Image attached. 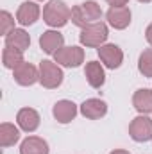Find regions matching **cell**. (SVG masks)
<instances>
[{
    "instance_id": "obj_1",
    "label": "cell",
    "mask_w": 152,
    "mask_h": 154,
    "mask_svg": "<svg viewBox=\"0 0 152 154\" xmlns=\"http://www.w3.org/2000/svg\"><path fill=\"white\" fill-rule=\"evenodd\" d=\"M72 20V9L65 0H48L43 7V22L52 29H61Z\"/></svg>"
},
{
    "instance_id": "obj_2",
    "label": "cell",
    "mask_w": 152,
    "mask_h": 154,
    "mask_svg": "<svg viewBox=\"0 0 152 154\" xmlns=\"http://www.w3.org/2000/svg\"><path fill=\"white\" fill-rule=\"evenodd\" d=\"M100 18H102V7L95 0H86L72 7V23L77 25L79 29L100 22Z\"/></svg>"
},
{
    "instance_id": "obj_3",
    "label": "cell",
    "mask_w": 152,
    "mask_h": 154,
    "mask_svg": "<svg viewBox=\"0 0 152 154\" xmlns=\"http://www.w3.org/2000/svg\"><path fill=\"white\" fill-rule=\"evenodd\" d=\"M108 36H109L108 23L106 22H97V23H91V25L81 29L79 41L86 48H100L102 45H106Z\"/></svg>"
},
{
    "instance_id": "obj_4",
    "label": "cell",
    "mask_w": 152,
    "mask_h": 154,
    "mask_svg": "<svg viewBox=\"0 0 152 154\" xmlns=\"http://www.w3.org/2000/svg\"><path fill=\"white\" fill-rule=\"evenodd\" d=\"M65 72L63 68L50 59H43L39 63V84L47 90H56L63 84Z\"/></svg>"
},
{
    "instance_id": "obj_5",
    "label": "cell",
    "mask_w": 152,
    "mask_h": 154,
    "mask_svg": "<svg viewBox=\"0 0 152 154\" xmlns=\"http://www.w3.org/2000/svg\"><path fill=\"white\" fill-rule=\"evenodd\" d=\"M54 61L65 68H77L84 63V48H81L77 45L63 47L61 50H57L54 54Z\"/></svg>"
},
{
    "instance_id": "obj_6",
    "label": "cell",
    "mask_w": 152,
    "mask_h": 154,
    "mask_svg": "<svg viewBox=\"0 0 152 154\" xmlns=\"http://www.w3.org/2000/svg\"><path fill=\"white\" fill-rule=\"evenodd\" d=\"M129 136L138 142H150L152 140V118L149 115H138L136 118L131 120L129 124Z\"/></svg>"
},
{
    "instance_id": "obj_7",
    "label": "cell",
    "mask_w": 152,
    "mask_h": 154,
    "mask_svg": "<svg viewBox=\"0 0 152 154\" xmlns=\"http://www.w3.org/2000/svg\"><path fill=\"white\" fill-rule=\"evenodd\" d=\"M97 52H99L100 63H102L106 68H109V70L120 68L122 63H123V50H122L118 45H114V43H106V45H102L100 48H97Z\"/></svg>"
},
{
    "instance_id": "obj_8",
    "label": "cell",
    "mask_w": 152,
    "mask_h": 154,
    "mask_svg": "<svg viewBox=\"0 0 152 154\" xmlns=\"http://www.w3.org/2000/svg\"><path fill=\"white\" fill-rule=\"evenodd\" d=\"M43 14L41 7L36 0H27V2H22L18 11H16V22L22 25V27H29V25H34L39 20V16Z\"/></svg>"
},
{
    "instance_id": "obj_9",
    "label": "cell",
    "mask_w": 152,
    "mask_h": 154,
    "mask_svg": "<svg viewBox=\"0 0 152 154\" xmlns=\"http://www.w3.org/2000/svg\"><path fill=\"white\" fill-rule=\"evenodd\" d=\"M13 79L20 86H32L39 82V66H34L32 63L23 61L13 70Z\"/></svg>"
},
{
    "instance_id": "obj_10",
    "label": "cell",
    "mask_w": 152,
    "mask_h": 154,
    "mask_svg": "<svg viewBox=\"0 0 152 154\" xmlns=\"http://www.w3.org/2000/svg\"><path fill=\"white\" fill-rule=\"evenodd\" d=\"M63 47H65V36L57 29H48L39 36V48L48 56H54Z\"/></svg>"
},
{
    "instance_id": "obj_11",
    "label": "cell",
    "mask_w": 152,
    "mask_h": 154,
    "mask_svg": "<svg viewBox=\"0 0 152 154\" xmlns=\"http://www.w3.org/2000/svg\"><path fill=\"white\" fill-rule=\"evenodd\" d=\"M131 18H132V13L127 5L123 7H109L108 13H106V20H108V25H111L116 31H123L131 25Z\"/></svg>"
},
{
    "instance_id": "obj_12",
    "label": "cell",
    "mask_w": 152,
    "mask_h": 154,
    "mask_svg": "<svg viewBox=\"0 0 152 154\" xmlns=\"http://www.w3.org/2000/svg\"><path fill=\"white\" fill-rule=\"evenodd\" d=\"M79 113L88 120H100L108 115V104L102 99H86L79 106Z\"/></svg>"
},
{
    "instance_id": "obj_13",
    "label": "cell",
    "mask_w": 152,
    "mask_h": 154,
    "mask_svg": "<svg viewBox=\"0 0 152 154\" xmlns=\"http://www.w3.org/2000/svg\"><path fill=\"white\" fill-rule=\"evenodd\" d=\"M77 113H79L77 104L72 102V100H68V99L57 100L54 104V108H52V115H54V118L59 124H70L72 120H75Z\"/></svg>"
},
{
    "instance_id": "obj_14",
    "label": "cell",
    "mask_w": 152,
    "mask_h": 154,
    "mask_svg": "<svg viewBox=\"0 0 152 154\" xmlns=\"http://www.w3.org/2000/svg\"><path fill=\"white\" fill-rule=\"evenodd\" d=\"M84 77L91 88L99 90L106 82V66L100 61H88L84 66Z\"/></svg>"
},
{
    "instance_id": "obj_15",
    "label": "cell",
    "mask_w": 152,
    "mask_h": 154,
    "mask_svg": "<svg viewBox=\"0 0 152 154\" xmlns=\"http://www.w3.org/2000/svg\"><path fill=\"white\" fill-rule=\"evenodd\" d=\"M16 124L25 133H34L41 124V116L34 108H22L16 113Z\"/></svg>"
},
{
    "instance_id": "obj_16",
    "label": "cell",
    "mask_w": 152,
    "mask_h": 154,
    "mask_svg": "<svg viewBox=\"0 0 152 154\" xmlns=\"http://www.w3.org/2000/svg\"><path fill=\"white\" fill-rule=\"evenodd\" d=\"M5 47H13V48H18V50H22V52H25L29 47H31V34L25 31V29H22V27H16L14 31H11L5 38Z\"/></svg>"
},
{
    "instance_id": "obj_17",
    "label": "cell",
    "mask_w": 152,
    "mask_h": 154,
    "mask_svg": "<svg viewBox=\"0 0 152 154\" xmlns=\"http://www.w3.org/2000/svg\"><path fill=\"white\" fill-rule=\"evenodd\" d=\"M132 106L140 115H150L152 113V90L140 88L132 95Z\"/></svg>"
},
{
    "instance_id": "obj_18",
    "label": "cell",
    "mask_w": 152,
    "mask_h": 154,
    "mask_svg": "<svg viewBox=\"0 0 152 154\" xmlns=\"http://www.w3.org/2000/svg\"><path fill=\"white\" fill-rule=\"evenodd\" d=\"M48 142L43 140L41 136H27L22 145H20V154H48Z\"/></svg>"
},
{
    "instance_id": "obj_19",
    "label": "cell",
    "mask_w": 152,
    "mask_h": 154,
    "mask_svg": "<svg viewBox=\"0 0 152 154\" xmlns=\"http://www.w3.org/2000/svg\"><path fill=\"white\" fill-rule=\"evenodd\" d=\"M18 142H20V127H16L14 124H9V122L0 124V145L4 149H7Z\"/></svg>"
},
{
    "instance_id": "obj_20",
    "label": "cell",
    "mask_w": 152,
    "mask_h": 154,
    "mask_svg": "<svg viewBox=\"0 0 152 154\" xmlns=\"http://www.w3.org/2000/svg\"><path fill=\"white\" fill-rule=\"evenodd\" d=\"M25 59H23V52L22 50L13 48V47H4V50H2V65L7 70H14Z\"/></svg>"
},
{
    "instance_id": "obj_21",
    "label": "cell",
    "mask_w": 152,
    "mask_h": 154,
    "mask_svg": "<svg viewBox=\"0 0 152 154\" xmlns=\"http://www.w3.org/2000/svg\"><path fill=\"white\" fill-rule=\"evenodd\" d=\"M138 72L143 77L152 79V48H145L138 57Z\"/></svg>"
},
{
    "instance_id": "obj_22",
    "label": "cell",
    "mask_w": 152,
    "mask_h": 154,
    "mask_svg": "<svg viewBox=\"0 0 152 154\" xmlns=\"http://www.w3.org/2000/svg\"><path fill=\"white\" fill-rule=\"evenodd\" d=\"M16 27H14V16L9 13V11H2L0 13V32H2V36L5 38L11 31H14Z\"/></svg>"
},
{
    "instance_id": "obj_23",
    "label": "cell",
    "mask_w": 152,
    "mask_h": 154,
    "mask_svg": "<svg viewBox=\"0 0 152 154\" xmlns=\"http://www.w3.org/2000/svg\"><path fill=\"white\" fill-rule=\"evenodd\" d=\"M106 4H109L111 7H123L129 4V0H104Z\"/></svg>"
},
{
    "instance_id": "obj_24",
    "label": "cell",
    "mask_w": 152,
    "mask_h": 154,
    "mask_svg": "<svg viewBox=\"0 0 152 154\" xmlns=\"http://www.w3.org/2000/svg\"><path fill=\"white\" fill-rule=\"evenodd\" d=\"M145 39H147V43L152 47V23H149L147 29H145Z\"/></svg>"
},
{
    "instance_id": "obj_25",
    "label": "cell",
    "mask_w": 152,
    "mask_h": 154,
    "mask_svg": "<svg viewBox=\"0 0 152 154\" xmlns=\"http://www.w3.org/2000/svg\"><path fill=\"white\" fill-rule=\"evenodd\" d=\"M109 154H131V152L125 151V149H114V151H111Z\"/></svg>"
},
{
    "instance_id": "obj_26",
    "label": "cell",
    "mask_w": 152,
    "mask_h": 154,
    "mask_svg": "<svg viewBox=\"0 0 152 154\" xmlns=\"http://www.w3.org/2000/svg\"><path fill=\"white\" fill-rule=\"evenodd\" d=\"M138 2H140V4H150L152 0H138Z\"/></svg>"
},
{
    "instance_id": "obj_27",
    "label": "cell",
    "mask_w": 152,
    "mask_h": 154,
    "mask_svg": "<svg viewBox=\"0 0 152 154\" xmlns=\"http://www.w3.org/2000/svg\"><path fill=\"white\" fill-rule=\"evenodd\" d=\"M36 2H43V0H36Z\"/></svg>"
}]
</instances>
